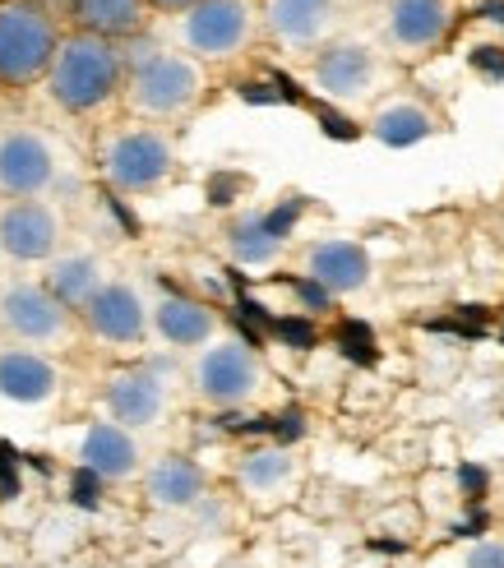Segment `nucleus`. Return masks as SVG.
I'll return each mask as SVG.
<instances>
[{
	"instance_id": "obj_20",
	"label": "nucleus",
	"mask_w": 504,
	"mask_h": 568,
	"mask_svg": "<svg viewBox=\"0 0 504 568\" xmlns=\"http://www.w3.org/2000/svg\"><path fill=\"white\" fill-rule=\"evenodd\" d=\"M292 213L296 204H288L283 213H241L232 226H228V250L232 260L245 264V268H264L278 260L288 232H292Z\"/></svg>"
},
{
	"instance_id": "obj_18",
	"label": "nucleus",
	"mask_w": 504,
	"mask_h": 568,
	"mask_svg": "<svg viewBox=\"0 0 504 568\" xmlns=\"http://www.w3.org/2000/svg\"><path fill=\"white\" fill-rule=\"evenodd\" d=\"M260 19L283 47H324L339 23V0H264Z\"/></svg>"
},
{
	"instance_id": "obj_7",
	"label": "nucleus",
	"mask_w": 504,
	"mask_h": 568,
	"mask_svg": "<svg viewBox=\"0 0 504 568\" xmlns=\"http://www.w3.org/2000/svg\"><path fill=\"white\" fill-rule=\"evenodd\" d=\"M0 333H6L14 347L47 352V347L70 343L74 315L42 282H10V287L0 292Z\"/></svg>"
},
{
	"instance_id": "obj_6",
	"label": "nucleus",
	"mask_w": 504,
	"mask_h": 568,
	"mask_svg": "<svg viewBox=\"0 0 504 568\" xmlns=\"http://www.w3.org/2000/svg\"><path fill=\"white\" fill-rule=\"evenodd\" d=\"M255 0H200L181 14V42L190 61H232L255 42Z\"/></svg>"
},
{
	"instance_id": "obj_1",
	"label": "nucleus",
	"mask_w": 504,
	"mask_h": 568,
	"mask_svg": "<svg viewBox=\"0 0 504 568\" xmlns=\"http://www.w3.org/2000/svg\"><path fill=\"white\" fill-rule=\"evenodd\" d=\"M42 89L65 116H98L125 89V51L89 33H65Z\"/></svg>"
},
{
	"instance_id": "obj_23",
	"label": "nucleus",
	"mask_w": 504,
	"mask_h": 568,
	"mask_svg": "<svg viewBox=\"0 0 504 568\" xmlns=\"http://www.w3.org/2000/svg\"><path fill=\"white\" fill-rule=\"evenodd\" d=\"M435 130H440V116L422 102H389V106L375 111V121H371V134L384 149H412Z\"/></svg>"
},
{
	"instance_id": "obj_10",
	"label": "nucleus",
	"mask_w": 504,
	"mask_h": 568,
	"mask_svg": "<svg viewBox=\"0 0 504 568\" xmlns=\"http://www.w3.org/2000/svg\"><path fill=\"white\" fill-rule=\"evenodd\" d=\"M79 324L89 328V337H98L107 347H139L153 333L149 328V301L125 277H107L93 292V301L79 310Z\"/></svg>"
},
{
	"instance_id": "obj_13",
	"label": "nucleus",
	"mask_w": 504,
	"mask_h": 568,
	"mask_svg": "<svg viewBox=\"0 0 504 568\" xmlns=\"http://www.w3.org/2000/svg\"><path fill=\"white\" fill-rule=\"evenodd\" d=\"M305 282L320 287L324 296H356L371 287V254L361 241L347 236H324L315 245H305Z\"/></svg>"
},
{
	"instance_id": "obj_15",
	"label": "nucleus",
	"mask_w": 504,
	"mask_h": 568,
	"mask_svg": "<svg viewBox=\"0 0 504 568\" xmlns=\"http://www.w3.org/2000/svg\"><path fill=\"white\" fill-rule=\"evenodd\" d=\"M79 467L93 471L98 480L121 486V480H134L144 471V448H139L134 430H125V425L93 420V425H83V435H79Z\"/></svg>"
},
{
	"instance_id": "obj_2",
	"label": "nucleus",
	"mask_w": 504,
	"mask_h": 568,
	"mask_svg": "<svg viewBox=\"0 0 504 568\" xmlns=\"http://www.w3.org/2000/svg\"><path fill=\"white\" fill-rule=\"evenodd\" d=\"M204 89H209L204 65L190 61L185 51H149V55H139V61H125L121 98L130 102L139 121L162 125V121H177L200 106Z\"/></svg>"
},
{
	"instance_id": "obj_8",
	"label": "nucleus",
	"mask_w": 504,
	"mask_h": 568,
	"mask_svg": "<svg viewBox=\"0 0 504 568\" xmlns=\"http://www.w3.org/2000/svg\"><path fill=\"white\" fill-rule=\"evenodd\" d=\"M65 241V217L51 199H10L0 209V260L51 264Z\"/></svg>"
},
{
	"instance_id": "obj_3",
	"label": "nucleus",
	"mask_w": 504,
	"mask_h": 568,
	"mask_svg": "<svg viewBox=\"0 0 504 568\" xmlns=\"http://www.w3.org/2000/svg\"><path fill=\"white\" fill-rule=\"evenodd\" d=\"M61 38V23L42 0H0V89H38Z\"/></svg>"
},
{
	"instance_id": "obj_19",
	"label": "nucleus",
	"mask_w": 504,
	"mask_h": 568,
	"mask_svg": "<svg viewBox=\"0 0 504 568\" xmlns=\"http://www.w3.org/2000/svg\"><path fill=\"white\" fill-rule=\"evenodd\" d=\"M144 495L153 508L181 514V508H194L209 495V476L185 453H162V458H153V467H144Z\"/></svg>"
},
{
	"instance_id": "obj_24",
	"label": "nucleus",
	"mask_w": 504,
	"mask_h": 568,
	"mask_svg": "<svg viewBox=\"0 0 504 568\" xmlns=\"http://www.w3.org/2000/svg\"><path fill=\"white\" fill-rule=\"evenodd\" d=\"M292 476H296V463H292V453H283V448H255V453H245V463L236 471L241 490L255 495V499L288 490Z\"/></svg>"
},
{
	"instance_id": "obj_4",
	"label": "nucleus",
	"mask_w": 504,
	"mask_h": 568,
	"mask_svg": "<svg viewBox=\"0 0 504 568\" xmlns=\"http://www.w3.org/2000/svg\"><path fill=\"white\" fill-rule=\"evenodd\" d=\"M98 166H102V181L117 194H153L177 172V144L162 125H149V121L121 125L107 134Z\"/></svg>"
},
{
	"instance_id": "obj_11",
	"label": "nucleus",
	"mask_w": 504,
	"mask_h": 568,
	"mask_svg": "<svg viewBox=\"0 0 504 568\" xmlns=\"http://www.w3.org/2000/svg\"><path fill=\"white\" fill-rule=\"evenodd\" d=\"M102 407H107V420H117L139 435V430H153L167 416L172 388H167V379L153 365H121V371H111L102 384Z\"/></svg>"
},
{
	"instance_id": "obj_9",
	"label": "nucleus",
	"mask_w": 504,
	"mask_h": 568,
	"mask_svg": "<svg viewBox=\"0 0 504 568\" xmlns=\"http://www.w3.org/2000/svg\"><path fill=\"white\" fill-rule=\"evenodd\" d=\"M56 176H61V158L42 130L14 125L0 134V194L6 199H47Z\"/></svg>"
},
{
	"instance_id": "obj_25",
	"label": "nucleus",
	"mask_w": 504,
	"mask_h": 568,
	"mask_svg": "<svg viewBox=\"0 0 504 568\" xmlns=\"http://www.w3.org/2000/svg\"><path fill=\"white\" fill-rule=\"evenodd\" d=\"M153 14H185L190 6H200V0H144Z\"/></svg>"
},
{
	"instance_id": "obj_14",
	"label": "nucleus",
	"mask_w": 504,
	"mask_h": 568,
	"mask_svg": "<svg viewBox=\"0 0 504 568\" xmlns=\"http://www.w3.org/2000/svg\"><path fill=\"white\" fill-rule=\"evenodd\" d=\"M149 328L162 337L167 347L177 352H200L209 347L213 337H222V315L200 301V296H185V292H162L149 305Z\"/></svg>"
},
{
	"instance_id": "obj_12",
	"label": "nucleus",
	"mask_w": 504,
	"mask_h": 568,
	"mask_svg": "<svg viewBox=\"0 0 504 568\" xmlns=\"http://www.w3.org/2000/svg\"><path fill=\"white\" fill-rule=\"evenodd\" d=\"M311 79L333 102H361L375 93L380 61L366 42H324L311 61Z\"/></svg>"
},
{
	"instance_id": "obj_22",
	"label": "nucleus",
	"mask_w": 504,
	"mask_h": 568,
	"mask_svg": "<svg viewBox=\"0 0 504 568\" xmlns=\"http://www.w3.org/2000/svg\"><path fill=\"white\" fill-rule=\"evenodd\" d=\"M102 282H107V273H102V264L93 260V254H56L42 287L79 320V310L93 301V292L102 287Z\"/></svg>"
},
{
	"instance_id": "obj_16",
	"label": "nucleus",
	"mask_w": 504,
	"mask_h": 568,
	"mask_svg": "<svg viewBox=\"0 0 504 568\" xmlns=\"http://www.w3.org/2000/svg\"><path fill=\"white\" fill-rule=\"evenodd\" d=\"M450 23H454L450 0H389L384 38L403 55H426L450 38Z\"/></svg>"
},
{
	"instance_id": "obj_17",
	"label": "nucleus",
	"mask_w": 504,
	"mask_h": 568,
	"mask_svg": "<svg viewBox=\"0 0 504 568\" xmlns=\"http://www.w3.org/2000/svg\"><path fill=\"white\" fill-rule=\"evenodd\" d=\"M61 393V371L47 352L33 347H0V403L47 407Z\"/></svg>"
},
{
	"instance_id": "obj_5",
	"label": "nucleus",
	"mask_w": 504,
	"mask_h": 568,
	"mask_svg": "<svg viewBox=\"0 0 504 568\" xmlns=\"http://www.w3.org/2000/svg\"><path fill=\"white\" fill-rule=\"evenodd\" d=\"M190 379L200 403L232 412V407H250L264 393V361L255 356V347L241 343V337H213L209 347H200L190 365Z\"/></svg>"
},
{
	"instance_id": "obj_21",
	"label": "nucleus",
	"mask_w": 504,
	"mask_h": 568,
	"mask_svg": "<svg viewBox=\"0 0 504 568\" xmlns=\"http://www.w3.org/2000/svg\"><path fill=\"white\" fill-rule=\"evenodd\" d=\"M149 6L144 0H70V19H74V33H89L102 42H125L139 38L149 23Z\"/></svg>"
}]
</instances>
